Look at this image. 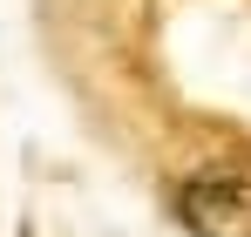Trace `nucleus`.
Wrapping results in <instances>:
<instances>
[{"mask_svg":"<svg viewBox=\"0 0 251 237\" xmlns=\"http://www.w3.org/2000/svg\"><path fill=\"white\" fill-rule=\"evenodd\" d=\"M170 203L190 237H251V169H190Z\"/></svg>","mask_w":251,"mask_h":237,"instance_id":"nucleus-1","label":"nucleus"}]
</instances>
